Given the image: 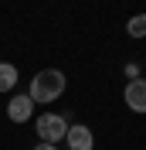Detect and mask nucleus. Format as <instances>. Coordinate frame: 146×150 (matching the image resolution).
I'll list each match as a JSON object with an SVG mask.
<instances>
[{"instance_id": "423d86ee", "label": "nucleus", "mask_w": 146, "mask_h": 150, "mask_svg": "<svg viewBox=\"0 0 146 150\" xmlns=\"http://www.w3.org/2000/svg\"><path fill=\"white\" fill-rule=\"evenodd\" d=\"M14 85H17V65L0 62V92H14Z\"/></svg>"}, {"instance_id": "39448f33", "label": "nucleus", "mask_w": 146, "mask_h": 150, "mask_svg": "<svg viewBox=\"0 0 146 150\" xmlns=\"http://www.w3.org/2000/svg\"><path fill=\"white\" fill-rule=\"evenodd\" d=\"M122 99H126V106L133 112H146V79H133V82H126Z\"/></svg>"}, {"instance_id": "7ed1b4c3", "label": "nucleus", "mask_w": 146, "mask_h": 150, "mask_svg": "<svg viewBox=\"0 0 146 150\" xmlns=\"http://www.w3.org/2000/svg\"><path fill=\"white\" fill-rule=\"evenodd\" d=\"M7 116H10V123H27V120H34V99H31L27 92H14V96H10V103H7Z\"/></svg>"}, {"instance_id": "0eeeda50", "label": "nucleus", "mask_w": 146, "mask_h": 150, "mask_svg": "<svg viewBox=\"0 0 146 150\" xmlns=\"http://www.w3.org/2000/svg\"><path fill=\"white\" fill-rule=\"evenodd\" d=\"M126 31H129V38H146V14H133Z\"/></svg>"}, {"instance_id": "f03ea898", "label": "nucleus", "mask_w": 146, "mask_h": 150, "mask_svg": "<svg viewBox=\"0 0 146 150\" xmlns=\"http://www.w3.org/2000/svg\"><path fill=\"white\" fill-rule=\"evenodd\" d=\"M34 126H37V140H41V143H61L72 123L65 120L61 112H44V116L34 120Z\"/></svg>"}, {"instance_id": "f257e3e1", "label": "nucleus", "mask_w": 146, "mask_h": 150, "mask_svg": "<svg viewBox=\"0 0 146 150\" xmlns=\"http://www.w3.org/2000/svg\"><path fill=\"white\" fill-rule=\"evenodd\" d=\"M65 89H68V79H65L61 68H41V72L31 79L27 96L34 99V106H37V103H55Z\"/></svg>"}, {"instance_id": "20e7f679", "label": "nucleus", "mask_w": 146, "mask_h": 150, "mask_svg": "<svg viewBox=\"0 0 146 150\" xmlns=\"http://www.w3.org/2000/svg\"><path fill=\"white\" fill-rule=\"evenodd\" d=\"M65 143H68V150H92L95 147V137H92V130L85 123H72L68 133H65Z\"/></svg>"}, {"instance_id": "1a4fd4ad", "label": "nucleus", "mask_w": 146, "mask_h": 150, "mask_svg": "<svg viewBox=\"0 0 146 150\" xmlns=\"http://www.w3.org/2000/svg\"><path fill=\"white\" fill-rule=\"evenodd\" d=\"M34 150H58V147H55V143H37Z\"/></svg>"}, {"instance_id": "6e6552de", "label": "nucleus", "mask_w": 146, "mask_h": 150, "mask_svg": "<svg viewBox=\"0 0 146 150\" xmlns=\"http://www.w3.org/2000/svg\"><path fill=\"white\" fill-rule=\"evenodd\" d=\"M126 75H129V82H133V79H143V68H139V62H129V65H126Z\"/></svg>"}]
</instances>
